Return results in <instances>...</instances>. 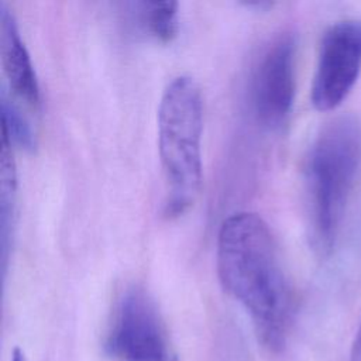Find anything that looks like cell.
Returning a JSON list of instances; mask_svg holds the SVG:
<instances>
[{
	"instance_id": "cell-7",
	"label": "cell",
	"mask_w": 361,
	"mask_h": 361,
	"mask_svg": "<svg viewBox=\"0 0 361 361\" xmlns=\"http://www.w3.org/2000/svg\"><path fill=\"white\" fill-rule=\"evenodd\" d=\"M0 55L10 87L31 104L39 102V86L31 58L20 37L13 13L0 3Z\"/></svg>"
},
{
	"instance_id": "cell-6",
	"label": "cell",
	"mask_w": 361,
	"mask_h": 361,
	"mask_svg": "<svg viewBox=\"0 0 361 361\" xmlns=\"http://www.w3.org/2000/svg\"><path fill=\"white\" fill-rule=\"evenodd\" d=\"M295 38L281 34L259 55L251 78V106L257 120L279 127L292 109L295 96Z\"/></svg>"
},
{
	"instance_id": "cell-8",
	"label": "cell",
	"mask_w": 361,
	"mask_h": 361,
	"mask_svg": "<svg viewBox=\"0 0 361 361\" xmlns=\"http://www.w3.org/2000/svg\"><path fill=\"white\" fill-rule=\"evenodd\" d=\"M131 25L144 35L159 42H169L178 32L176 1H138L130 3Z\"/></svg>"
},
{
	"instance_id": "cell-4",
	"label": "cell",
	"mask_w": 361,
	"mask_h": 361,
	"mask_svg": "<svg viewBox=\"0 0 361 361\" xmlns=\"http://www.w3.org/2000/svg\"><path fill=\"white\" fill-rule=\"evenodd\" d=\"M103 347L114 361H178L155 302L140 286L118 298Z\"/></svg>"
},
{
	"instance_id": "cell-10",
	"label": "cell",
	"mask_w": 361,
	"mask_h": 361,
	"mask_svg": "<svg viewBox=\"0 0 361 361\" xmlns=\"http://www.w3.org/2000/svg\"><path fill=\"white\" fill-rule=\"evenodd\" d=\"M1 117H3V137L14 141L21 148L32 151L35 148V137L20 109L1 92Z\"/></svg>"
},
{
	"instance_id": "cell-9",
	"label": "cell",
	"mask_w": 361,
	"mask_h": 361,
	"mask_svg": "<svg viewBox=\"0 0 361 361\" xmlns=\"http://www.w3.org/2000/svg\"><path fill=\"white\" fill-rule=\"evenodd\" d=\"M10 142L3 137L1 138V195H0V224H1V261L3 272L6 269L8 238L13 228V216H14V200H16V169L11 157Z\"/></svg>"
},
{
	"instance_id": "cell-2",
	"label": "cell",
	"mask_w": 361,
	"mask_h": 361,
	"mask_svg": "<svg viewBox=\"0 0 361 361\" xmlns=\"http://www.w3.org/2000/svg\"><path fill=\"white\" fill-rule=\"evenodd\" d=\"M361 124L353 116L331 120L313 141L305 165L312 240L326 254L334 245L358 166Z\"/></svg>"
},
{
	"instance_id": "cell-11",
	"label": "cell",
	"mask_w": 361,
	"mask_h": 361,
	"mask_svg": "<svg viewBox=\"0 0 361 361\" xmlns=\"http://www.w3.org/2000/svg\"><path fill=\"white\" fill-rule=\"evenodd\" d=\"M350 361H361V323H360V327L357 330L355 338L353 341Z\"/></svg>"
},
{
	"instance_id": "cell-1",
	"label": "cell",
	"mask_w": 361,
	"mask_h": 361,
	"mask_svg": "<svg viewBox=\"0 0 361 361\" xmlns=\"http://www.w3.org/2000/svg\"><path fill=\"white\" fill-rule=\"evenodd\" d=\"M216 259L221 286L250 314L261 345L283 353L295 300L268 224L255 213L228 216L219 230Z\"/></svg>"
},
{
	"instance_id": "cell-12",
	"label": "cell",
	"mask_w": 361,
	"mask_h": 361,
	"mask_svg": "<svg viewBox=\"0 0 361 361\" xmlns=\"http://www.w3.org/2000/svg\"><path fill=\"white\" fill-rule=\"evenodd\" d=\"M10 361H27V360H25V355H24L23 350H20L18 347H16V348L13 350V353H11Z\"/></svg>"
},
{
	"instance_id": "cell-5",
	"label": "cell",
	"mask_w": 361,
	"mask_h": 361,
	"mask_svg": "<svg viewBox=\"0 0 361 361\" xmlns=\"http://www.w3.org/2000/svg\"><path fill=\"white\" fill-rule=\"evenodd\" d=\"M361 72V23L344 20L323 35L310 100L320 111L336 109L350 93Z\"/></svg>"
},
{
	"instance_id": "cell-3",
	"label": "cell",
	"mask_w": 361,
	"mask_h": 361,
	"mask_svg": "<svg viewBox=\"0 0 361 361\" xmlns=\"http://www.w3.org/2000/svg\"><path fill=\"white\" fill-rule=\"evenodd\" d=\"M203 103L197 83L178 76L165 87L158 107V149L166 182L165 214H183L202 185Z\"/></svg>"
}]
</instances>
